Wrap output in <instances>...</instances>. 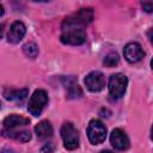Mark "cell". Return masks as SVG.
Instances as JSON below:
<instances>
[{
	"instance_id": "6da1fadb",
	"label": "cell",
	"mask_w": 153,
	"mask_h": 153,
	"mask_svg": "<svg viewBox=\"0 0 153 153\" xmlns=\"http://www.w3.org/2000/svg\"><path fill=\"white\" fill-rule=\"evenodd\" d=\"M60 39L65 44L69 45H80L85 42L86 35L82 27L79 26H62V33Z\"/></svg>"
},
{
	"instance_id": "7a4b0ae2",
	"label": "cell",
	"mask_w": 153,
	"mask_h": 153,
	"mask_svg": "<svg viewBox=\"0 0 153 153\" xmlns=\"http://www.w3.org/2000/svg\"><path fill=\"white\" fill-rule=\"evenodd\" d=\"M61 137L63 140V146L68 151H73L79 146V133L76 128L71 122H65L61 127Z\"/></svg>"
},
{
	"instance_id": "3957f363",
	"label": "cell",
	"mask_w": 153,
	"mask_h": 153,
	"mask_svg": "<svg viewBox=\"0 0 153 153\" xmlns=\"http://www.w3.org/2000/svg\"><path fill=\"white\" fill-rule=\"evenodd\" d=\"M92 19H93L92 8H81L78 12L73 13L72 16L67 17L63 20L62 26H79V27H82L84 25L91 23Z\"/></svg>"
},
{
	"instance_id": "277c9868",
	"label": "cell",
	"mask_w": 153,
	"mask_h": 153,
	"mask_svg": "<svg viewBox=\"0 0 153 153\" xmlns=\"http://www.w3.org/2000/svg\"><path fill=\"white\" fill-rule=\"evenodd\" d=\"M127 84H128V79L124 74L122 73L112 74L109 79V86H108L110 96L115 99L121 98L126 92Z\"/></svg>"
},
{
	"instance_id": "5b68a950",
	"label": "cell",
	"mask_w": 153,
	"mask_h": 153,
	"mask_svg": "<svg viewBox=\"0 0 153 153\" xmlns=\"http://www.w3.org/2000/svg\"><path fill=\"white\" fill-rule=\"evenodd\" d=\"M47 103H48L47 92L44 90H36L29 100L27 110L32 116H39Z\"/></svg>"
},
{
	"instance_id": "8992f818",
	"label": "cell",
	"mask_w": 153,
	"mask_h": 153,
	"mask_svg": "<svg viewBox=\"0 0 153 153\" xmlns=\"http://www.w3.org/2000/svg\"><path fill=\"white\" fill-rule=\"evenodd\" d=\"M87 136L91 143L98 145L105 140L106 128L99 120H91L87 127Z\"/></svg>"
},
{
	"instance_id": "52a82bcc",
	"label": "cell",
	"mask_w": 153,
	"mask_h": 153,
	"mask_svg": "<svg viewBox=\"0 0 153 153\" xmlns=\"http://www.w3.org/2000/svg\"><path fill=\"white\" fill-rule=\"evenodd\" d=\"M84 81H85L86 87L92 92H99L105 86L104 74L99 71H93V72L88 73Z\"/></svg>"
},
{
	"instance_id": "ba28073f",
	"label": "cell",
	"mask_w": 153,
	"mask_h": 153,
	"mask_svg": "<svg viewBox=\"0 0 153 153\" xmlns=\"http://www.w3.org/2000/svg\"><path fill=\"white\" fill-rule=\"evenodd\" d=\"M123 55L126 57V60L128 62H139L143 56H145V51L142 49V47L136 43V42H130L128 43L124 49H123Z\"/></svg>"
},
{
	"instance_id": "9c48e42d",
	"label": "cell",
	"mask_w": 153,
	"mask_h": 153,
	"mask_svg": "<svg viewBox=\"0 0 153 153\" xmlns=\"http://www.w3.org/2000/svg\"><path fill=\"white\" fill-rule=\"evenodd\" d=\"M110 142L118 151H124V149H127L129 147V139H128L127 134L120 128H116V129H114L111 131Z\"/></svg>"
},
{
	"instance_id": "30bf717a",
	"label": "cell",
	"mask_w": 153,
	"mask_h": 153,
	"mask_svg": "<svg viewBox=\"0 0 153 153\" xmlns=\"http://www.w3.org/2000/svg\"><path fill=\"white\" fill-rule=\"evenodd\" d=\"M30 123V120L27 117L20 116V115H16L12 114L10 116H7L2 124H4V130H14V129H19L20 127H25Z\"/></svg>"
},
{
	"instance_id": "8fae6325",
	"label": "cell",
	"mask_w": 153,
	"mask_h": 153,
	"mask_svg": "<svg viewBox=\"0 0 153 153\" xmlns=\"http://www.w3.org/2000/svg\"><path fill=\"white\" fill-rule=\"evenodd\" d=\"M25 32H26V27H25L24 23L17 20L11 25L10 31L7 33V39H8V42H11L13 44L19 43L22 41V38L25 36Z\"/></svg>"
},
{
	"instance_id": "7c38bea8",
	"label": "cell",
	"mask_w": 153,
	"mask_h": 153,
	"mask_svg": "<svg viewBox=\"0 0 153 153\" xmlns=\"http://www.w3.org/2000/svg\"><path fill=\"white\" fill-rule=\"evenodd\" d=\"M1 134L6 137L20 141V142H27L31 139V134L29 130L26 129H14V130H4L1 131Z\"/></svg>"
},
{
	"instance_id": "4fadbf2b",
	"label": "cell",
	"mask_w": 153,
	"mask_h": 153,
	"mask_svg": "<svg viewBox=\"0 0 153 153\" xmlns=\"http://www.w3.org/2000/svg\"><path fill=\"white\" fill-rule=\"evenodd\" d=\"M35 133L37 134V137L41 140L48 139L53 135V127L50 122L48 121H42L35 127Z\"/></svg>"
},
{
	"instance_id": "5bb4252c",
	"label": "cell",
	"mask_w": 153,
	"mask_h": 153,
	"mask_svg": "<svg viewBox=\"0 0 153 153\" xmlns=\"http://www.w3.org/2000/svg\"><path fill=\"white\" fill-rule=\"evenodd\" d=\"M4 96L8 100H23L27 96V90L26 88H20V90L6 88L4 90Z\"/></svg>"
},
{
	"instance_id": "9a60e30c",
	"label": "cell",
	"mask_w": 153,
	"mask_h": 153,
	"mask_svg": "<svg viewBox=\"0 0 153 153\" xmlns=\"http://www.w3.org/2000/svg\"><path fill=\"white\" fill-rule=\"evenodd\" d=\"M23 51H24V54H25L26 56H29V57H31V59H35V57L37 56V54H38V47H37L36 43L29 42V43L24 44Z\"/></svg>"
},
{
	"instance_id": "2e32d148",
	"label": "cell",
	"mask_w": 153,
	"mask_h": 153,
	"mask_svg": "<svg viewBox=\"0 0 153 153\" xmlns=\"http://www.w3.org/2000/svg\"><path fill=\"white\" fill-rule=\"evenodd\" d=\"M103 63L106 66V67H114L118 63V55L116 53H110L108 54L104 60H103Z\"/></svg>"
},
{
	"instance_id": "e0dca14e",
	"label": "cell",
	"mask_w": 153,
	"mask_h": 153,
	"mask_svg": "<svg viewBox=\"0 0 153 153\" xmlns=\"http://www.w3.org/2000/svg\"><path fill=\"white\" fill-rule=\"evenodd\" d=\"M142 7H143V10H145L146 12L151 13L152 10H153V4H152V2H142Z\"/></svg>"
},
{
	"instance_id": "ac0fdd59",
	"label": "cell",
	"mask_w": 153,
	"mask_h": 153,
	"mask_svg": "<svg viewBox=\"0 0 153 153\" xmlns=\"http://www.w3.org/2000/svg\"><path fill=\"white\" fill-rule=\"evenodd\" d=\"M1 153H16V152L13 149H11V148H4L1 151Z\"/></svg>"
},
{
	"instance_id": "d6986e66",
	"label": "cell",
	"mask_w": 153,
	"mask_h": 153,
	"mask_svg": "<svg viewBox=\"0 0 153 153\" xmlns=\"http://www.w3.org/2000/svg\"><path fill=\"white\" fill-rule=\"evenodd\" d=\"M4 12H5V10H4V6H2L1 4H0V17H1L2 14H4Z\"/></svg>"
},
{
	"instance_id": "ffe728a7",
	"label": "cell",
	"mask_w": 153,
	"mask_h": 153,
	"mask_svg": "<svg viewBox=\"0 0 153 153\" xmlns=\"http://www.w3.org/2000/svg\"><path fill=\"white\" fill-rule=\"evenodd\" d=\"M2 32H4V29H2V25L0 24V38L2 37Z\"/></svg>"
},
{
	"instance_id": "44dd1931",
	"label": "cell",
	"mask_w": 153,
	"mask_h": 153,
	"mask_svg": "<svg viewBox=\"0 0 153 153\" xmlns=\"http://www.w3.org/2000/svg\"><path fill=\"white\" fill-rule=\"evenodd\" d=\"M100 153H114V152H111V151H102Z\"/></svg>"
}]
</instances>
